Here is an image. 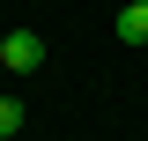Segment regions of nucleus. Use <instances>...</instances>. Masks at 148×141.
<instances>
[{
    "label": "nucleus",
    "mask_w": 148,
    "mask_h": 141,
    "mask_svg": "<svg viewBox=\"0 0 148 141\" xmlns=\"http://www.w3.org/2000/svg\"><path fill=\"white\" fill-rule=\"evenodd\" d=\"M0 67H8V74H37V67H45V37H37V30H8V37H0Z\"/></svg>",
    "instance_id": "f257e3e1"
},
{
    "label": "nucleus",
    "mask_w": 148,
    "mask_h": 141,
    "mask_svg": "<svg viewBox=\"0 0 148 141\" xmlns=\"http://www.w3.org/2000/svg\"><path fill=\"white\" fill-rule=\"evenodd\" d=\"M0 37H8V30H0Z\"/></svg>",
    "instance_id": "20e7f679"
},
{
    "label": "nucleus",
    "mask_w": 148,
    "mask_h": 141,
    "mask_svg": "<svg viewBox=\"0 0 148 141\" xmlns=\"http://www.w3.org/2000/svg\"><path fill=\"white\" fill-rule=\"evenodd\" d=\"M22 134V104H15V97H0V141H15Z\"/></svg>",
    "instance_id": "7ed1b4c3"
},
{
    "label": "nucleus",
    "mask_w": 148,
    "mask_h": 141,
    "mask_svg": "<svg viewBox=\"0 0 148 141\" xmlns=\"http://www.w3.org/2000/svg\"><path fill=\"white\" fill-rule=\"evenodd\" d=\"M119 37H126V45H148V0L119 8Z\"/></svg>",
    "instance_id": "f03ea898"
}]
</instances>
